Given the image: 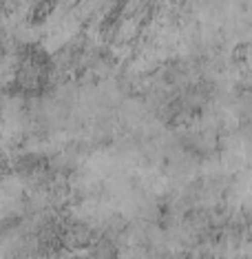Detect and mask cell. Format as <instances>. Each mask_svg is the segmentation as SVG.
Instances as JSON below:
<instances>
[{"label":"cell","instance_id":"1","mask_svg":"<svg viewBox=\"0 0 252 259\" xmlns=\"http://www.w3.org/2000/svg\"><path fill=\"white\" fill-rule=\"evenodd\" d=\"M22 215L20 213H9L5 217H0V237H11L22 228Z\"/></svg>","mask_w":252,"mask_h":259}]
</instances>
